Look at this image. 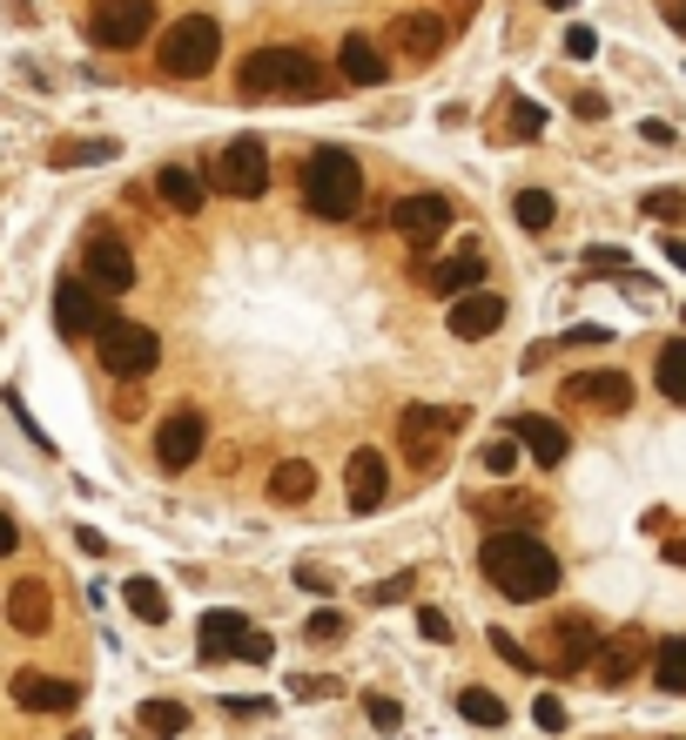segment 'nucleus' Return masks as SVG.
Wrapping results in <instances>:
<instances>
[{
	"label": "nucleus",
	"instance_id": "nucleus-1",
	"mask_svg": "<svg viewBox=\"0 0 686 740\" xmlns=\"http://www.w3.org/2000/svg\"><path fill=\"white\" fill-rule=\"evenodd\" d=\"M478 566H484V579H492L505 599L539 606V599L558 593V559H552V545H539V532H525V525H498V532H484Z\"/></svg>",
	"mask_w": 686,
	"mask_h": 740
},
{
	"label": "nucleus",
	"instance_id": "nucleus-2",
	"mask_svg": "<svg viewBox=\"0 0 686 740\" xmlns=\"http://www.w3.org/2000/svg\"><path fill=\"white\" fill-rule=\"evenodd\" d=\"M323 61L310 48H256L250 61L236 68V88L250 95V101H310L323 95Z\"/></svg>",
	"mask_w": 686,
	"mask_h": 740
},
{
	"label": "nucleus",
	"instance_id": "nucleus-3",
	"mask_svg": "<svg viewBox=\"0 0 686 740\" xmlns=\"http://www.w3.org/2000/svg\"><path fill=\"white\" fill-rule=\"evenodd\" d=\"M303 203L323 222H350L363 209V169L350 162V148H316L303 162Z\"/></svg>",
	"mask_w": 686,
	"mask_h": 740
},
{
	"label": "nucleus",
	"instance_id": "nucleus-4",
	"mask_svg": "<svg viewBox=\"0 0 686 740\" xmlns=\"http://www.w3.org/2000/svg\"><path fill=\"white\" fill-rule=\"evenodd\" d=\"M222 54V27L209 14H182L169 34H161V74L169 82H202Z\"/></svg>",
	"mask_w": 686,
	"mask_h": 740
},
{
	"label": "nucleus",
	"instance_id": "nucleus-5",
	"mask_svg": "<svg viewBox=\"0 0 686 740\" xmlns=\"http://www.w3.org/2000/svg\"><path fill=\"white\" fill-rule=\"evenodd\" d=\"M95 343H101L108 377H121V384H135V377H148V371L161 364V337H155L148 324H129V317H101Z\"/></svg>",
	"mask_w": 686,
	"mask_h": 740
},
{
	"label": "nucleus",
	"instance_id": "nucleus-6",
	"mask_svg": "<svg viewBox=\"0 0 686 740\" xmlns=\"http://www.w3.org/2000/svg\"><path fill=\"white\" fill-rule=\"evenodd\" d=\"M458 432V411H444V404H411L397 417V438H404V451H411V464L418 472H437L444 464V438Z\"/></svg>",
	"mask_w": 686,
	"mask_h": 740
},
{
	"label": "nucleus",
	"instance_id": "nucleus-7",
	"mask_svg": "<svg viewBox=\"0 0 686 740\" xmlns=\"http://www.w3.org/2000/svg\"><path fill=\"white\" fill-rule=\"evenodd\" d=\"M216 182L229 189L236 203H256L263 189H269V148L256 135H236L222 155H216Z\"/></svg>",
	"mask_w": 686,
	"mask_h": 740
},
{
	"label": "nucleus",
	"instance_id": "nucleus-8",
	"mask_svg": "<svg viewBox=\"0 0 686 740\" xmlns=\"http://www.w3.org/2000/svg\"><path fill=\"white\" fill-rule=\"evenodd\" d=\"M155 27V0H95L88 14V34L101 48H142Z\"/></svg>",
	"mask_w": 686,
	"mask_h": 740
},
{
	"label": "nucleus",
	"instance_id": "nucleus-9",
	"mask_svg": "<svg viewBox=\"0 0 686 740\" xmlns=\"http://www.w3.org/2000/svg\"><path fill=\"white\" fill-rule=\"evenodd\" d=\"M81 277H88V290L101 296H121V290H135V256L121 236H88V250H81Z\"/></svg>",
	"mask_w": 686,
	"mask_h": 740
},
{
	"label": "nucleus",
	"instance_id": "nucleus-10",
	"mask_svg": "<svg viewBox=\"0 0 686 740\" xmlns=\"http://www.w3.org/2000/svg\"><path fill=\"white\" fill-rule=\"evenodd\" d=\"M202 438H209V424H202V411H169L155 432V464L161 472H189V464L202 458Z\"/></svg>",
	"mask_w": 686,
	"mask_h": 740
},
{
	"label": "nucleus",
	"instance_id": "nucleus-11",
	"mask_svg": "<svg viewBox=\"0 0 686 740\" xmlns=\"http://www.w3.org/2000/svg\"><path fill=\"white\" fill-rule=\"evenodd\" d=\"M565 398H573L579 411L619 417V411L633 404V377H626V371H579V377H565Z\"/></svg>",
	"mask_w": 686,
	"mask_h": 740
},
{
	"label": "nucleus",
	"instance_id": "nucleus-12",
	"mask_svg": "<svg viewBox=\"0 0 686 740\" xmlns=\"http://www.w3.org/2000/svg\"><path fill=\"white\" fill-rule=\"evenodd\" d=\"M390 229H397L411 250H431L444 229H452V203H444V196H404V203L390 209Z\"/></svg>",
	"mask_w": 686,
	"mask_h": 740
},
{
	"label": "nucleus",
	"instance_id": "nucleus-13",
	"mask_svg": "<svg viewBox=\"0 0 686 740\" xmlns=\"http://www.w3.org/2000/svg\"><path fill=\"white\" fill-rule=\"evenodd\" d=\"M55 330L61 337H95L101 330V296L88 290V277L55 283Z\"/></svg>",
	"mask_w": 686,
	"mask_h": 740
},
{
	"label": "nucleus",
	"instance_id": "nucleus-14",
	"mask_svg": "<svg viewBox=\"0 0 686 740\" xmlns=\"http://www.w3.org/2000/svg\"><path fill=\"white\" fill-rule=\"evenodd\" d=\"M344 492H350V512L371 519L377 505H384V492H390V464H384L377 451H350V464H344Z\"/></svg>",
	"mask_w": 686,
	"mask_h": 740
},
{
	"label": "nucleus",
	"instance_id": "nucleus-15",
	"mask_svg": "<svg viewBox=\"0 0 686 740\" xmlns=\"http://www.w3.org/2000/svg\"><path fill=\"white\" fill-rule=\"evenodd\" d=\"M452 337H465V343H484L498 324H505V296H492V290H465V296H452Z\"/></svg>",
	"mask_w": 686,
	"mask_h": 740
},
{
	"label": "nucleus",
	"instance_id": "nucleus-16",
	"mask_svg": "<svg viewBox=\"0 0 686 740\" xmlns=\"http://www.w3.org/2000/svg\"><path fill=\"white\" fill-rule=\"evenodd\" d=\"M384 48H390L397 61H431V54L444 48V21H437V14H397L390 34H384Z\"/></svg>",
	"mask_w": 686,
	"mask_h": 740
},
{
	"label": "nucleus",
	"instance_id": "nucleus-17",
	"mask_svg": "<svg viewBox=\"0 0 686 740\" xmlns=\"http://www.w3.org/2000/svg\"><path fill=\"white\" fill-rule=\"evenodd\" d=\"M14 707H27V714H74L81 687L55 680V674H14Z\"/></svg>",
	"mask_w": 686,
	"mask_h": 740
},
{
	"label": "nucleus",
	"instance_id": "nucleus-18",
	"mask_svg": "<svg viewBox=\"0 0 686 740\" xmlns=\"http://www.w3.org/2000/svg\"><path fill=\"white\" fill-rule=\"evenodd\" d=\"M478 277H484V250H458V256H444V263H424V269H418V283H424L431 296H465Z\"/></svg>",
	"mask_w": 686,
	"mask_h": 740
},
{
	"label": "nucleus",
	"instance_id": "nucleus-19",
	"mask_svg": "<svg viewBox=\"0 0 686 740\" xmlns=\"http://www.w3.org/2000/svg\"><path fill=\"white\" fill-rule=\"evenodd\" d=\"M337 68H344V82H350V88H377L384 74H390V61H384V48L371 41V34H344Z\"/></svg>",
	"mask_w": 686,
	"mask_h": 740
},
{
	"label": "nucleus",
	"instance_id": "nucleus-20",
	"mask_svg": "<svg viewBox=\"0 0 686 740\" xmlns=\"http://www.w3.org/2000/svg\"><path fill=\"white\" fill-rule=\"evenodd\" d=\"M545 646H552V667H558V674H579L586 659L599 653V627H592V619H558Z\"/></svg>",
	"mask_w": 686,
	"mask_h": 740
},
{
	"label": "nucleus",
	"instance_id": "nucleus-21",
	"mask_svg": "<svg viewBox=\"0 0 686 740\" xmlns=\"http://www.w3.org/2000/svg\"><path fill=\"white\" fill-rule=\"evenodd\" d=\"M512 438H518V451H532L539 464H565V451H573V438H565L558 417H512Z\"/></svg>",
	"mask_w": 686,
	"mask_h": 740
},
{
	"label": "nucleus",
	"instance_id": "nucleus-22",
	"mask_svg": "<svg viewBox=\"0 0 686 740\" xmlns=\"http://www.w3.org/2000/svg\"><path fill=\"white\" fill-rule=\"evenodd\" d=\"M202 659H209V667H216V659H242V640H250V619H242V612H202Z\"/></svg>",
	"mask_w": 686,
	"mask_h": 740
},
{
	"label": "nucleus",
	"instance_id": "nucleus-23",
	"mask_svg": "<svg viewBox=\"0 0 686 740\" xmlns=\"http://www.w3.org/2000/svg\"><path fill=\"white\" fill-rule=\"evenodd\" d=\"M8 619H14V633H48V619H55V599L40 579H21V586L8 593Z\"/></svg>",
	"mask_w": 686,
	"mask_h": 740
},
{
	"label": "nucleus",
	"instance_id": "nucleus-24",
	"mask_svg": "<svg viewBox=\"0 0 686 740\" xmlns=\"http://www.w3.org/2000/svg\"><path fill=\"white\" fill-rule=\"evenodd\" d=\"M478 519H498V525H539L545 519V498H525V492H484L471 498Z\"/></svg>",
	"mask_w": 686,
	"mask_h": 740
},
{
	"label": "nucleus",
	"instance_id": "nucleus-25",
	"mask_svg": "<svg viewBox=\"0 0 686 740\" xmlns=\"http://www.w3.org/2000/svg\"><path fill=\"white\" fill-rule=\"evenodd\" d=\"M155 189H161V203H169L176 216H195V209H202V196H209V189H202V175H195V169H182V162L155 169Z\"/></svg>",
	"mask_w": 686,
	"mask_h": 740
},
{
	"label": "nucleus",
	"instance_id": "nucleus-26",
	"mask_svg": "<svg viewBox=\"0 0 686 740\" xmlns=\"http://www.w3.org/2000/svg\"><path fill=\"white\" fill-rule=\"evenodd\" d=\"M310 492H316V472H310L303 458H282L276 472H269V498H276V505H303Z\"/></svg>",
	"mask_w": 686,
	"mask_h": 740
},
{
	"label": "nucleus",
	"instance_id": "nucleus-27",
	"mask_svg": "<svg viewBox=\"0 0 686 740\" xmlns=\"http://www.w3.org/2000/svg\"><path fill=\"white\" fill-rule=\"evenodd\" d=\"M115 142L108 135H81V142H55V155H48V162L55 169H88V162H115Z\"/></svg>",
	"mask_w": 686,
	"mask_h": 740
},
{
	"label": "nucleus",
	"instance_id": "nucleus-28",
	"mask_svg": "<svg viewBox=\"0 0 686 740\" xmlns=\"http://www.w3.org/2000/svg\"><path fill=\"white\" fill-rule=\"evenodd\" d=\"M599 653H605V659H599V680H605V687H619V680H633V674H639V633L605 640Z\"/></svg>",
	"mask_w": 686,
	"mask_h": 740
},
{
	"label": "nucleus",
	"instance_id": "nucleus-29",
	"mask_svg": "<svg viewBox=\"0 0 686 740\" xmlns=\"http://www.w3.org/2000/svg\"><path fill=\"white\" fill-rule=\"evenodd\" d=\"M121 599H129V612L142 619V627H161V619H169V593H161L155 579H142V572L121 586Z\"/></svg>",
	"mask_w": 686,
	"mask_h": 740
},
{
	"label": "nucleus",
	"instance_id": "nucleus-30",
	"mask_svg": "<svg viewBox=\"0 0 686 740\" xmlns=\"http://www.w3.org/2000/svg\"><path fill=\"white\" fill-rule=\"evenodd\" d=\"M458 714H465L471 727H505V700H498L492 687H465V693H458Z\"/></svg>",
	"mask_w": 686,
	"mask_h": 740
},
{
	"label": "nucleus",
	"instance_id": "nucleus-31",
	"mask_svg": "<svg viewBox=\"0 0 686 740\" xmlns=\"http://www.w3.org/2000/svg\"><path fill=\"white\" fill-rule=\"evenodd\" d=\"M512 216H518V229H532V236H545V229H552V216H558V203L545 196V189H518Z\"/></svg>",
	"mask_w": 686,
	"mask_h": 740
},
{
	"label": "nucleus",
	"instance_id": "nucleus-32",
	"mask_svg": "<svg viewBox=\"0 0 686 740\" xmlns=\"http://www.w3.org/2000/svg\"><path fill=\"white\" fill-rule=\"evenodd\" d=\"M148 733H161V740H169V733H182L189 727V707H182V700H142V714H135Z\"/></svg>",
	"mask_w": 686,
	"mask_h": 740
},
{
	"label": "nucleus",
	"instance_id": "nucleus-33",
	"mask_svg": "<svg viewBox=\"0 0 686 740\" xmlns=\"http://www.w3.org/2000/svg\"><path fill=\"white\" fill-rule=\"evenodd\" d=\"M653 377H660V391H666L673 404H686V337L660 350V371H653Z\"/></svg>",
	"mask_w": 686,
	"mask_h": 740
},
{
	"label": "nucleus",
	"instance_id": "nucleus-34",
	"mask_svg": "<svg viewBox=\"0 0 686 740\" xmlns=\"http://www.w3.org/2000/svg\"><path fill=\"white\" fill-rule=\"evenodd\" d=\"M653 680H660L666 693H686V640H666V646L653 653Z\"/></svg>",
	"mask_w": 686,
	"mask_h": 740
},
{
	"label": "nucleus",
	"instance_id": "nucleus-35",
	"mask_svg": "<svg viewBox=\"0 0 686 740\" xmlns=\"http://www.w3.org/2000/svg\"><path fill=\"white\" fill-rule=\"evenodd\" d=\"M539 129H545V108L525 101V95H512V122H505V135H512V142H532Z\"/></svg>",
	"mask_w": 686,
	"mask_h": 740
},
{
	"label": "nucleus",
	"instance_id": "nucleus-36",
	"mask_svg": "<svg viewBox=\"0 0 686 740\" xmlns=\"http://www.w3.org/2000/svg\"><path fill=\"white\" fill-rule=\"evenodd\" d=\"M363 714H371L377 733H397V727H404V707H397L390 693H363Z\"/></svg>",
	"mask_w": 686,
	"mask_h": 740
},
{
	"label": "nucleus",
	"instance_id": "nucleus-37",
	"mask_svg": "<svg viewBox=\"0 0 686 740\" xmlns=\"http://www.w3.org/2000/svg\"><path fill=\"white\" fill-rule=\"evenodd\" d=\"M478 464H484V472H492V478H505L512 464H518V438H492V445H484V458H478Z\"/></svg>",
	"mask_w": 686,
	"mask_h": 740
},
{
	"label": "nucleus",
	"instance_id": "nucleus-38",
	"mask_svg": "<svg viewBox=\"0 0 686 740\" xmlns=\"http://www.w3.org/2000/svg\"><path fill=\"white\" fill-rule=\"evenodd\" d=\"M492 646H498V659H505V667H518V674H539V659L525 653V646H518V640H512L505 627H492Z\"/></svg>",
	"mask_w": 686,
	"mask_h": 740
},
{
	"label": "nucleus",
	"instance_id": "nucleus-39",
	"mask_svg": "<svg viewBox=\"0 0 686 740\" xmlns=\"http://www.w3.org/2000/svg\"><path fill=\"white\" fill-rule=\"evenodd\" d=\"M639 209H646V216H660V222H679V216H686V196H679V189H653V196H646Z\"/></svg>",
	"mask_w": 686,
	"mask_h": 740
},
{
	"label": "nucleus",
	"instance_id": "nucleus-40",
	"mask_svg": "<svg viewBox=\"0 0 686 740\" xmlns=\"http://www.w3.org/2000/svg\"><path fill=\"white\" fill-rule=\"evenodd\" d=\"M411 586H418V572H390V579H377V586H371V606H397Z\"/></svg>",
	"mask_w": 686,
	"mask_h": 740
},
{
	"label": "nucleus",
	"instance_id": "nucleus-41",
	"mask_svg": "<svg viewBox=\"0 0 686 740\" xmlns=\"http://www.w3.org/2000/svg\"><path fill=\"white\" fill-rule=\"evenodd\" d=\"M297 586H303V593H323V599H330V593H337V579H330V566L303 559V566H297Z\"/></svg>",
	"mask_w": 686,
	"mask_h": 740
},
{
	"label": "nucleus",
	"instance_id": "nucleus-42",
	"mask_svg": "<svg viewBox=\"0 0 686 740\" xmlns=\"http://www.w3.org/2000/svg\"><path fill=\"white\" fill-rule=\"evenodd\" d=\"M532 720H539L545 733H565V700H558V693H539V700H532Z\"/></svg>",
	"mask_w": 686,
	"mask_h": 740
},
{
	"label": "nucleus",
	"instance_id": "nucleus-43",
	"mask_svg": "<svg viewBox=\"0 0 686 740\" xmlns=\"http://www.w3.org/2000/svg\"><path fill=\"white\" fill-rule=\"evenodd\" d=\"M586 269H619V277H626L633 256H626V250H613V243H592V250H586Z\"/></svg>",
	"mask_w": 686,
	"mask_h": 740
},
{
	"label": "nucleus",
	"instance_id": "nucleus-44",
	"mask_svg": "<svg viewBox=\"0 0 686 740\" xmlns=\"http://www.w3.org/2000/svg\"><path fill=\"white\" fill-rule=\"evenodd\" d=\"M303 633H310L316 646H323V640H337V633H344V612H310V627H303Z\"/></svg>",
	"mask_w": 686,
	"mask_h": 740
},
{
	"label": "nucleus",
	"instance_id": "nucleus-45",
	"mask_svg": "<svg viewBox=\"0 0 686 740\" xmlns=\"http://www.w3.org/2000/svg\"><path fill=\"white\" fill-rule=\"evenodd\" d=\"M418 633H424V640H437V646H444V640H452V619H444V612H437V606H424V612H418Z\"/></svg>",
	"mask_w": 686,
	"mask_h": 740
},
{
	"label": "nucleus",
	"instance_id": "nucleus-46",
	"mask_svg": "<svg viewBox=\"0 0 686 740\" xmlns=\"http://www.w3.org/2000/svg\"><path fill=\"white\" fill-rule=\"evenodd\" d=\"M565 54H579V61L599 54V34H592V27H565Z\"/></svg>",
	"mask_w": 686,
	"mask_h": 740
},
{
	"label": "nucleus",
	"instance_id": "nucleus-47",
	"mask_svg": "<svg viewBox=\"0 0 686 740\" xmlns=\"http://www.w3.org/2000/svg\"><path fill=\"white\" fill-rule=\"evenodd\" d=\"M269 653H276V646H269V640L250 627V640H242V659H250V667H269Z\"/></svg>",
	"mask_w": 686,
	"mask_h": 740
},
{
	"label": "nucleus",
	"instance_id": "nucleus-48",
	"mask_svg": "<svg viewBox=\"0 0 686 740\" xmlns=\"http://www.w3.org/2000/svg\"><path fill=\"white\" fill-rule=\"evenodd\" d=\"M222 707H229L236 720H250V714H269V700H256V693H236V700H222Z\"/></svg>",
	"mask_w": 686,
	"mask_h": 740
},
{
	"label": "nucleus",
	"instance_id": "nucleus-49",
	"mask_svg": "<svg viewBox=\"0 0 686 740\" xmlns=\"http://www.w3.org/2000/svg\"><path fill=\"white\" fill-rule=\"evenodd\" d=\"M74 545H81V553H88V559H101V553H108V538H101L95 525H81V532H74Z\"/></svg>",
	"mask_w": 686,
	"mask_h": 740
},
{
	"label": "nucleus",
	"instance_id": "nucleus-50",
	"mask_svg": "<svg viewBox=\"0 0 686 740\" xmlns=\"http://www.w3.org/2000/svg\"><path fill=\"white\" fill-rule=\"evenodd\" d=\"M605 337H613L605 324H579V330H565V343H605Z\"/></svg>",
	"mask_w": 686,
	"mask_h": 740
},
{
	"label": "nucleus",
	"instance_id": "nucleus-51",
	"mask_svg": "<svg viewBox=\"0 0 686 740\" xmlns=\"http://www.w3.org/2000/svg\"><path fill=\"white\" fill-rule=\"evenodd\" d=\"M579 114H586V122H599V114H605V95H592V88H586V95H579Z\"/></svg>",
	"mask_w": 686,
	"mask_h": 740
},
{
	"label": "nucleus",
	"instance_id": "nucleus-52",
	"mask_svg": "<svg viewBox=\"0 0 686 740\" xmlns=\"http://www.w3.org/2000/svg\"><path fill=\"white\" fill-rule=\"evenodd\" d=\"M8 553H14V519L0 512V559H8Z\"/></svg>",
	"mask_w": 686,
	"mask_h": 740
},
{
	"label": "nucleus",
	"instance_id": "nucleus-53",
	"mask_svg": "<svg viewBox=\"0 0 686 740\" xmlns=\"http://www.w3.org/2000/svg\"><path fill=\"white\" fill-rule=\"evenodd\" d=\"M666 21H673V27L686 34V0H666Z\"/></svg>",
	"mask_w": 686,
	"mask_h": 740
},
{
	"label": "nucleus",
	"instance_id": "nucleus-54",
	"mask_svg": "<svg viewBox=\"0 0 686 740\" xmlns=\"http://www.w3.org/2000/svg\"><path fill=\"white\" fill-rule=\"evenodd\" d=\"M666 263H673V269H686V243H666Z\"/></svg>",
	"mask_w": 686,
	"mask_h": 740
},
{
	"label": "nucleus",
	"instance_id": "nucleus-55",
	"mask_svg": "<svg viewBox=\"0 0 686 740\" xmlns=\"http://www.w3.org/2000/svg\"><path fill=\"white\" fill-rule=\"evenodd\" d=\"M666 559H673V566H686V538H673V545H666Z\"/></svg>",
	"mask_w": 686,
	"mask_h": 740
},
{
	"label": "nucleus",
	"instance_id": "nucleus-56",
	"mask_svg": "<svg viewBox=\"0 0 686 740\" xmlns=\"http://www.w3.org/2000/svg\"><path fill=\"white\" fill-rule=\"evenodd\" d=\"M545 8H573V0H545Z\"/></svg>",
	"mask_w": 686,
	"mask_h": 740
},
{
	"label": "nucleus",
	"instance_id": "nucleus-57",
	"mask_svg": "<svg viewBox=\"0 0 686 740\" xmlns=\"http://www.w3.org/2000/svg\"><path fill=\"white\" fill-rule=\"evenodd\" d=\"M68 740H88V733H68Z\"/></svg>",
	"mask_w": 686,
	"mask_h": 740
},
{
	"label": "nucleus",
	"instance_id": "nucleus-58",
	"mask_svg": "<svg viewBox=\"0 0 686 740\" xmlns=\"http://www.w3.org/2000/svg\"><path fill=\"white\" fill-rule=\"evenodd\" d=\"M679 317H686V310H679Z\"/></svg>",
	"mask_w": 686,
	"mask_h": 740
}]
</instances>
